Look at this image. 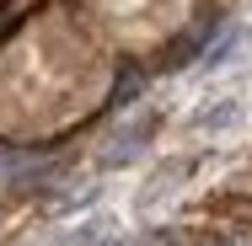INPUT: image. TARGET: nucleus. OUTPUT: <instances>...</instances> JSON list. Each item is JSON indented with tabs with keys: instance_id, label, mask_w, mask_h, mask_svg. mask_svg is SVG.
<instances>
[]
</instances>
